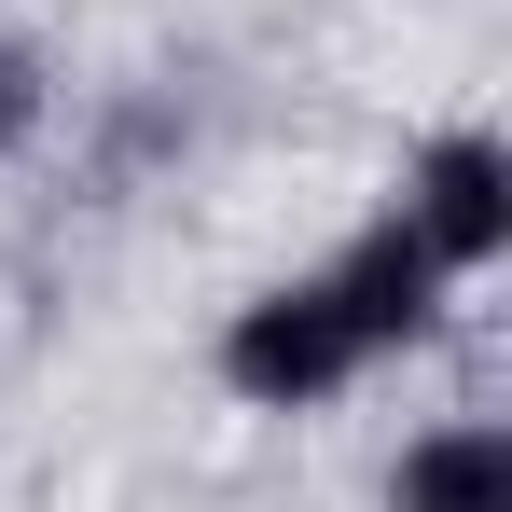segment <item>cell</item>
I'll list each match as a JSON object with an SVG mask.
<instances>
[{
	"label": "cell",
	"mask_w": 512,
	"mask_h": 512,
	"mask_svg": "<svg viewBox=\"0 0 512 512\" xmlns=\"http://www.w3.org/2000/svg\"><path fill=\"white\" fill-rule=\"evenodd\" d=\"M222 374H236V402H263V416H305V402H333L346 374H360V333L333 319V291L305 277V291H263L250 319L222 333Z\"/></svg>",
	"instance_id": "1"
},
{
	"label": "cell",
	"mask_w": 512,
	"mask_h": 512,
	"mask_svg": "<svg viewBox=\"0 0 512 512\" xmlns=\"http://www.w3.org/2000/svg\"><path fill=\"white\" fill-rule=\"evenodd\" d=\"M402 222L429 236V263H443V277L499 263V250H512V153L485 139V125L429 139V153H416V180H402Z\"/></svg>",
	"instance_id": "2"
},
{
	"label": "cell",
	"mask_w": 512,
	"mask_h": 512,
	"mask_svg": "<svg viewBox=\"0 0 512 512\" xmlns=\"http://www.w3.org/2000/svg\"><path fill=\"white\" fill-rule=\"evenodd\" d=\"M319 291H333V319L360 333V360H374V346H416L429 319H443V263H429V236L402 222V208H388V222H374Z\"/></svg>",
	"instance_id": "3"
},
{
	"label": "cell",
	"mask_w": 512,
	"mask_h": 512,
	"mask_svg": "<svg viewBox=\"0 0 512 512\" xmlns=\"http://www.w3.org/2000/svg\"><path fill=\"white\" fill-rule=\"evenodd\" d=\"M388 512H512V443L499 429H429L388 485Z\"/></svg>",
	"instance_id": "4"
}]
</instances>
